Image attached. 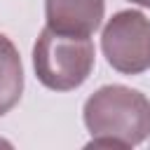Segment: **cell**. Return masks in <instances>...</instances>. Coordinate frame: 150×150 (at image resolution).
I'll use <instances>...</instances> for the list:
<instances>
[{
	"mask_svg": "<svg viewBox=\"0 0 150 150\" xmlns=\"http://www.w3.org/2000/svg\"><path fill=\"white\" fill-rule=\"evenodd\" d=\"M23 91V66L14 42L0 33V117L9 112Z\"/></svg>",
	"mask_w": 150,
	"mask_h": 150,
	"instance_id": "cell-5",
	"label": "cell"
},
{
	"mask_svg": "<svg viewBox=\"0 0 150 150\" xmlns=\"http://www.w3.org/2000/svg\"><path fill=\"white\" fill-rule=\"evenodd\" d=\"M35 77L52 91H73L91 75L94 42L84 35H66L42 28L33 47Z\"/></svg>",
	"mask_w": 150,
	"mask_h": 150,
	"instance_id": "cell-2",
	"label": "cell"
},
{
	"mask_svg": "<svg viewBox=\"0 0 150 150\" xmlns=\"http://www.w3.org/2000/svg\"><path fill=\"white\" fill-rule=\"evenodd\" d=\"M105 61L122 75H141L150 68V19L136 9L112 14L101 35Z\"/></svg>",
	"mask_w": 150,
	"mask_h": 150,
	"instance_id": "cell-3",
	"label": "cell"
},
{
	"mask_svg": "<svg viewBox=\"0 0 150 150\" xmlns=\"http://www.w3.org/2000/svg\"><path fill=\"white\" fill-rule=\"evenodd\" d=\"M134 5H141V7H150V0H129Z\"/></svg>",
	"mask_w": 150,
	"mask_h": 150,
	"instance_id": "cell-6",
	"label": "cell"
},
{
	"mask_svg": "<svg viewBox=\"0 0 150 150\" xmlns=\"http://www.w3.org/2000/svg\"><path fill=\"white\" fill-rule=\"evenodd\" d=\"M103 12L105 0H45L47 28L66 35H94Z\"/></svg>",
	"mask_w": 150,
	"mask_h": 150,
	"instance_id": "cell-4",
	"label": "cell"
},
{
	"mask_svg": "<svg viewBox=\"0 0 150 150\" xmlns=\"http://www.w3.org/2000/svg\"><path fill=\"white\" fill-rule=\"evenodd\" d=\"M94 148H134L150 136V98L124 84H105L84 101Z\"/></svg>",
	"mask_w": 150,
	"mask_h": 150,
	"instance_id": "cell-1",
	"label": "cell"
}]
</instances>
